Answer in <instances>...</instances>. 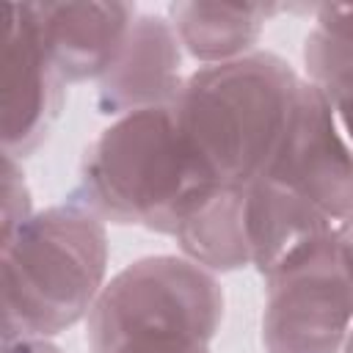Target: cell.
Wrapping results in <instances>:
<instances>
[{
    "instance_id": "cell-11",
    "label": "cell",
    "mask_w": 353,
    "mask_h": 353,
    "mask_svg": "<svg viewBox=\"0 0 353 353\" xmlns=\"http://www.w3.org/2000/svg\"><path fill=\"white\" fill-rule=\"evenodd\" d=\"M287 11L276 3H171L168 22L182 50L201 66L237 61L256 50L265 25Z\"/></svg>"
},
{
    "instance_id": "cell-14",
    "label": "cell",
    "mask_w": 353,
    "mask_h": 353,
    "mask_svg": "<svg viewBox=\"0 0 353 353\" xmlns=\"http://www.w3.org/2000/svg\"><path fill=\"white\" fill-rule=\"evenodd\" d=\"M312 14H314L317 33H323L334 44L353 50V6L350 3H323V6H314Z\"/></svg>"
},
{
    "instance_id": "cell-7",
    "label": "cell",
    "mask_w": 353,
    "mask_h": 353,
    "mask_svg": "<svg viewBox=\"0 0 353 353\" xmlns=\"http://www.w3.org/2000/svg\"><path fill=\"white\" fill-rule=\"evenodd\" d=\"M0 88H3V154H33L52 132L66 83L52 66L28 3L0 6Z\"/></svg>"
},
{
    "instance_id": "cell-5",
    "label": "cell",
    "mask_w": 353,
    "mask_h": 353,
    "mask_svg": "<svg viewBox=\"0 0 353 353\" xmlns=\"http://www.w3.org/2000/svg\"><path fill=\"white\" fill-rule=\"evenodd\" d=\"M259 182L314 210L336 232L353 221V143L317 83L301 77Z\"/></svg>"
},
{
    "instance_id": "cell-4",
    "label": "cell",
    "mask_w": 353,
    "mask_h": 353,
    "mask_svg": "<svg viewBox=\"0 0 353 353\" xmlns=\"http://www.w3.org/2000/svg\"><path fill=\"white\" fill-rule=\"evenodd\" d=\"M223 320L215 273L174 254L121 268L85 317L91 353H212Z\"/></svg>"
},
{
    "instance_id": "cell-9",
    "label": "cell",
    "mask_w": 353,
    "mask_h": 353,
    "mask_svg": "<svg viewBox=\"0 0 353 353\" xmlns=\"http://www.w3.org/2000/svg\"><path fill=\"white\" fill-rule=\"evenodd\" d=\"M63 83L99 80L119 58L138 8L132 3H28Z\"/></svg>"
},
{
    "instance_id": "cell-8",
    "label": "cell",
    "mask_w": 353,
    "mask_h": 353,
    "mask_svg": "<svg viewBox=\"0 0 353 353\" xmlns=\"http://www.w3.org/2000/svg\"><path fill=\"white\" fill-rule=\"evenodd\" d=\"M182 83V44L174 25L160 14H138L119 58L97 80V110L119 119L165 108L174 105Z\"/></svg>"
},
{
    "instance_id": "cell-15",
    "label": "cell",
    "mask_w": 353,
    "mask_h": 353,
    "mask_svg": "<svg viewBox=\"0 0 353 353\" xmlns=\"http://www.w3.org/2000/svg\"><path fill=\"white\" fill-rule=\"evenodd\" d=\"M3 353H63L50 339H6Z\"/></svg>"
},
{
    "instance_id": "cell-1",
    "label": "cell",
    "mask_w": 353,
    "mask_h": 353,
    "mask_svg": "<svg viewBox=\"0 0 353 353\" xmlns=\"http://www.w3.org/2000/svg\"><path fill=\"white\" fill-rule=\"evenodd\" d=\"M301 74L270 50L199 66L171 110L179 141L210 185L248 188L265 171Z\"/></svg>"
},
{
    "instance_id": "cell-13",
    "label": "cell",
    "mask_w": 353,
    "mask_h": 353,
    "mask_svg": "<svg viewBox=\"0 0 353 353\" xmlns=\"http://www.w3.org/2000/svg\"><path fill=\"white\" fill-rule=\"evenodd\" d=\"M33 215L30 188L25 182L22 163L11 154H3V240L11 237Z\"/></svg>"
},
{
    "instance_id": "cell-3",
    "label": "cell",
    "mask_w": 353,
    "mask_h": 353,
    "mask_svg": "<svg viewBox=\"0 0 353 353\" xmlns=\"http://www.w3.org/2000/svg\"><path fill=\"white\" fill-rule=\"evenodd\" d=\"M210 185L188 157L171 105L113 119L83 152L66 201L102 223L174 234L185 210Z\"/></svg>"
},
{
    "instance_id": "cell-10",
    "label": "cell",
    "mask_w": 353,
    "mask_h": 353,
    "mask_svg": "<svg viewBox=\"0 0 353 353\" xmlns=\"http://www.w3.org/2000/svg\"><path fill=\"white\" fill-rule=\"evenodd\" d=\"M251 188V185H248ZM248 188H207L179 218L174 240L185 259L210 273H232L251 268V240L245 223Z\"/></svg>"
},
{
    "instance_id": "cell-2",
    "label": "cell",
    "mask_w": 353,
    "mask_h": 353,
    "mask_svg": "<svg viewBox=\"0 0 353 353\" xmlns=\"http://www.w3.org/2000/svg\"><path fill=\"white\" fill-rule=\"evenodd\" d=\"M108 229L63 201L33 212L0 243L3 342L52 339L94 309L108 284Z\"/></svg>"
},
{
    "instance_id": "cell-6",
    "label": "cell",
    "mask_w": 353,
    "mask_h": 353,
    "mask_svg": "<svg viewBox=\"0 0 353 353\" xmlns=\"http://www.w3.org/2000/svg\"><path fill=\"white\" fill-rule=\"evenodd\" d=\"M262 281L268 353H342L353 331V284L339 259L336 234Z\"/></svg>"
},
{
    "instance_id": "cell-12",
    "label": "cell",
    "mask_w": 353,
    "mask_h": 353,
    "mask_svg": "<svg viewBox=\"0 0 353 353\" xmlns=\"http://www.w3.org/2000/svg\"><path fill=\"white\" fill-rule=\"evenodd\" d=\"M306 80L317 83L331 99L342 130L353 143V50L334 44L312 28L303 44Z\"/></svg>"
},
{
    "instance_id": "cell-17",
    "label": "cell",
    "mask_w": 353,
    "mask_h": 353,
    "mask_svg": "<svg viewBox=\"0 0 353 353\" xmlns=\"http://www.w3.org/2000/svg\"><path fill=\"white\" fill-rule=\"evenodd\" d=\"M342 353H353V331H350V336H347V342H345Z\"/></svg>"
},
{
    "instance_id": "cell-16",
    "label": "cell",
    "mask_w": 353,
    "mask_h": 353,
    "mask_svg": "<svg viewBox=\"0 0 353 353\" xmlns=\"http://www.w3.org/2000/svg\"><path fill=\"white\" fill-rule=\"evenodd\" d=\"M336 251H339V259L345 265V273L353 284V221L345 223L339 232H336Z\"/></svg>"
}]
</instances>
